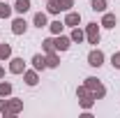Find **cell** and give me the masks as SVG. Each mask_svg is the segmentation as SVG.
<instances>
[{
  "instance_id": "obj_1",
  "label": "cell",
  "mask_w": 120,
  "mask_h": 118,
  "mask_svg": "<svg viewBox=\"0 0 120 118\" xmlns=\"http://www.w3.org/2000/svg\"><path fill=\"white\" fill-rule=\"evenodd\" d=\"M83 83H86V88L90 90V95H92L95 100H104L106 97V86L97 79V76H88Z\"/></svg>"
},
{
  "instance_id": "obj_2",
  "label": "cell",
  "mask_w": 120,
  "mask_h": 118,
  "mask_svg": "<svg viewBox=\"0 0 120 118\" xmlns=\"http://www.w3.org/2000/svg\"><path fill=\"white\" fill-rule=\"evenodd\" d=\"M86 39H88V44H99V39H102L99 23H88L86 26Z\"/></svg>"
},
{
  "instance_id": "obj_3",
  "label": "cell",
  "mask_w": 120,
  "mask_h": 118,
  "mask_svg": "<svg viewBox=\"0 0 120 118\" xmlns=\"http://www.w3.org/2000/svg\"><path fill=\"white\" fill-rule=\"evenodd\" d=\"M104 60H106V56H104L102 49H92V51L88 53V65H90V67H102Z\"/></svg>"
},
{
  "instance_id": "obj_4",
  "label": "cell",
  "mask_w": 120,
  "mask_h": 118,
  "mask_svg": "<svg viewBox=\"0 0 120 118\" xmlns=\"http://www.w3.org/2000/svg\"><path fill=\"white\" fill-rule=\"evenodd\" d=\"M23 111V100H19V97H7V116H16V114H21Z\"/></svg>"
},
{
  "instance_id": "obj_5",
  "label": "cell",
  "mask_w": 120,
  "mask_h": 118,
  "mask_svg": "<svg viewBox=\"0 0 120 118\" xmlns=\"http://www.w3.org/2000/svg\"><path fill=\"white\" fill-rule=\"evenodd\" d=\"M53 42H56V51L62 53V51H67L69 46H72V37H67V35H53Z\"/></svg>"
},
{
  "instance_id": "obj_6",
  "label": "cell",
  "mask_w": 120,
  "mask_h": 118,
  "mask_svg": "<svg viewBox=\"0 0 120 118\" xmlns=\"http://www.w3.org/2000/svg\"><path fill=\"white\" fill-rule=\"evenodd\" d=\"M26 30H28V21L23 16H16L14 21H12V32L14 35H26Z\"/></svg>"
},
{
  "instance_id": "obj_7",
  "label": "cell",
  "mask_w": 120,
  "mask_h": 118,
  "mask_svg": "<svg viewBox=\"0 0 120 118\" xmlns=\"http://www.w3.org/2000/svg\"><path fill=\"white\" fill-rule=\"evenodd\" d=\"M102 28H109V30H113L116 26H118V16L113 14V12H104L102 14V23H99Z\"/></svg>"
},
{
  "instance_id": "obj_8",
  "label": "cell",
  "mask_w": 120,
  "mask_h": 118,
  "mask_svg": "<svg viewBox=\"0 0 120 118\" xmlns=\"http://www.w3.org/2000/svg\"><path fill=\"white\" fill-rule=\"evenodd\" d=\"M23 81H26V86H37L39 83V72L32 67V70H26L23 72Z\"/></svg>"
},
{
  "instance_id": "obj_9",
  "label": "cell",
  "mask_w": 120,
  "mask_h": 118,
  "mask_svg": "<svg viewBox=\"0 0 120 118\" xmlns=\"http://www.w3.org/2000/svg\"><path fill=\"white\" fill-rule=\"evenodd\" d=\"M9 72H12V74H23V72H26V63H23V58H9Z\"/></svg>"
},
{
  "instance_id": "obj_10",
  "label": "cell",
  "mask_w": 120,
  "mask_h": 118,
  "mask_svg": "<svg viewBox=\"0 0 120 118\" xmlns=\"http://www.w3.org/2000/svg\"><path fill=\"white\" fill-rule=\"evenodd\" d=\"M30 63H32V67H35L37 72H44V70H49V67H46V56H42V53H35Z\"/></svg>"
},
{
  "instance_id": "obj_11",
  "label": "cell",
  "mask_w": 120,
  "mask_h": 118,
  "mask_svg": "<svg viewBox=\"0 0 120 118\" xmlns=\"http://www.w3.org/2000/svg\"><path fill=\"white\" fill-rule=\"evenodd\" d=\"M32 23L37 28H49V12H37L32 16Z\"/></svg>"
},
{
  "instance_id": "obj_12",
  "label": "cell",
  "mask_w": 120,
  "mask_h": 118,
  "mask_svg": "<svg viewBox=\"0 0 120 118\" xmlns=\"http://www.w3.org/2000/svg\"><path fill=\"white\" fill-rule=\"evenodd\" d=\"M79 23H81V14H79V12H74V9H69V12H67V16H65V26L76 28Z\"/></svg>"
},
{
  "instance_id": "obj_13",
  "label": "cell",
  "mask_w": 120,
  "mask_h": 118,
  "mask_svg": "<svg viewBox=\"0 0 120 118\" xmlns=\"http://www.w3.org/2000/svg\"><path fill=\"white\" fill-rule=\"evenodd\" d=\"M46 67H49V70H56V67H60V56H58V51H51V53H46Z\"/></svg>"
},
{
  "instance_id": "obj_14",
  "label": "cell",
  "mask_w": 120,
  "mask_h": 118,
  "mask_svg": "<svg viewBox=\"0 0 120 118\" xmlns=\"http://www.w3.org/2000/svg\"><path fill=\"white\" fill-rule=\"evenodd\" d=\"M97 104V100L92 97V95H86V97H79V106L83 109V111H90L92 106Z\"/></svg>"
},
{
  "instance_id": "obj_15",
  "label": "cell",
  "mask_w": 120,
  "mask_h": 118,
  "mask_svg": "<svg viewBox=\"0 0 120 118\" xmlns=\"http://www.w3.org/2000/svg\"><path fill=\"white\" fill-rule=\"evenodd\" d=\"M14 12L16 14H26V12H30V0H14Z\"/></svg>"
},
{
  "instance_id": "obj_16",
  "label": "cell",
  "mask_w": 120,
  "mask_h": 118,
  "mask_svg": "<svg viewBox=\"0 0 120 118\" xmlns=\"http://www.w3.org/2000/svg\"><path fill=\"white\" fill-rule=\"evenodd\" d=\"M12 12H14V7H12L7 0H0V19H9Z\"/></svg>"
},
{
  "instance_id": "obj_17",
  "label": "cell",
  "mask_w": 120,
  "mask_h": 118,
  "mask_svg": "<svg viewBox=\"0 0 120 118\" xmlns=\"http://www.w3.org/2000/svg\"><path fill=\"white\" fill-rule=\"evenodd\" d=\"M106 7H109V5H106V0H90V9H92V12H99V14H104Z\"/></svg>"
},
{
  "instance_id": "obj_18",
  "label": "cell",
  "mask_w": 120,
  "mask_h": 118,
  "mask_svg": "<svg viewBox=\"0 0 120 118\" xmlns=\"http://www.w3.org/2000/svg\"><path fill=\"white\" fill-rule=\"evenodd\" d=\"M46 12H49V14H60V12H62L60 0H46Z\"/></svg>"
},
{
  "instance_id": "obj_19",
  "label": "cell",
  "mask_w": 120,
  "mask_h": 118,
  "mask_svg": "<svg viewBox=\"0 0 120 118\" xmlns=\"http://www.w3.org/2000/svg\"><path fill=\"white\" fill-rule=\"evenodd\" d=\"M69 37H72V42H79V44H81V42L86 39V30H81L79 26H76V28H72V32H69Z\"/></svg>"
},
{
  "instance_id": "obj_20",
  "label": "cell",
  "mask_w": 120,
  "mask_h": 118,
  "mask_svg": "<svg viewBox=\"0 0 120 118\" xmlns=\"http://www.w3.org/2000/svg\"><path fill=\"white\" fill-rule=\"evenodd\" d=\"M12 90H14V86H12L9 81H2V79H0V97H9Z\"/></svg>"
},
{
  "instance_id": "obj_21",
  "label": "cell",
  "mask_w": 120,
  "mask_h": 118,
  "mask_svg": "<svg viewBox=\"0 0 120 118\" xmlns=\"http://www.w3.org/2000/svg\"><path fill=\"white\" fill-rule=\"evenodd\" d=\"M9 58H12V44L0 42V60H9Z\"/></svg>"
},
{
  "instance_id": "obj_22",
  "label": "cell",
  "mask_w": 120,
  "mask_h": 118,
  "mask_svg": "<svg viewBox=\"0 0 120 118\" xmlns=\"http://www.w3.org/2000/svg\"><path fill=\"white\" fill-rule=\"evenodd\" d=\"M65 28V21H51L49 23V30H51V35H60Z\"/></svg>"
},
{
  "instance_id": "obj_23",
  "label": "cell",
  "mask_w": 120,
  "mask_h": 118,
  "mask_svg": "<svg viewBox=\"0 0 120 118\" xmlns=\"http://www.w3.org/2000/svg\"><path fill=\"white\" fill-rule=\"evenodd\" d=\"M42 49H44V53H51V51H56V42H53V37H46L44 42H42Z\"/></svg>"
},
{
  "instance_id": "obj_24",
  "label": "cell",
  "mask_w": 120,
  "mask_h": 118,
  "mask_svg": "<svg viewBox=\"0 0 120 118\" xmlns=\"http://www.w3.org/2000/svg\"><path fill=\"white\" fill-rule=\"evenodd\" d=\"M76 0H60V7H62V12H69L72 7H74Z\"/></svg>"
},
{
  "instance_id": "obj_25",
  "label": "cell",
  "mask_w": 120,
  "mask_h": 118,
  "mask_svg": "<svg viewBox=\"0 0 120 118\" xmlns=\"http://www.w3.org/2000/svg\"><path fill=\"white\" fill-rule=\"evenodd\" d=\"M111 65H113V70H120V51H116L111 56Z\"/></svg>"
},
{
  "instance_id": "obj_26",
  "label": "cell",
  "mask_w": 120,
  "mask_h": 118,
  "mask_svg": "<svg viewBox=\"0 0 120 118\" xmlns=\"http://www.w3.org/2000/svg\"><path fill=\"white\" fill-rule=\"evenodd\" d=\"M86 95H90V90L86 88V83H81V86L76 88V97H86Z\"/></svg>"
},
{
  "instance_id": "obj_27",
  "label": "cell",
  "mask_w": 120,
  "mask_h": 118,
  "mask_svg": "<svg viewBox=\"0 0 120 118\" xmlns=\"http://www.w3.org/2000/svg\"><path fill=\"white\" fill-rule=\"evenodd\" d=\"M0 114L7 116V97H0Z\"/></svg>"
},
{
  "instance_id": "obj_28",
  "label": "cell",
  "mask_w": 120,
  "mask_h": 118,
  "mask_svg": "<svg viewBox=\"0 0 120 118\" xmlns=\"http://www.w3.org/2000/svg\"><path fill=\"white\" fill-rule=\"evenodd\" d=\"M0 79H5V67L0 65Z\"/></svg>"
},
{
  "instance_id": "obj_29",
  "label": "cell",
  "mask_w": 120,
  "mask_h": 118,
  "mask_svg": "<svg viewBox=\"0 0 120 118\" xmlns=\"http://www.w3.org/2000/svg\"><path fill=\"white\" fill-rule=\"evenodd\" d=\"M7 2H9V0H7Z\"/></svg>"
},
{
  "instance_id": "obj_30",
  "label": "cell",
  "mask_w": 120,
  "mask_h": 118,
  "mask_svg": "<svg viewBox=\"0 0 120 118\" xmlns=\"http://www.w3.org/2000/svg\"><path fill=\"white\" fill-rule=\"evenodd\" d=\"M44 2H46V0H44Z\"/></svg>"
}]
</instances>
